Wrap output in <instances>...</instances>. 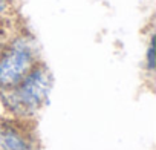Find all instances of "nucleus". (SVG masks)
Instances as JSON below:
<instances>
[{
    "label": "nucleus",
    "instance_id": "nucleus-1",
    "mask_svg": "<svg viewBox=\"0 0 156 150\" xmlns=\"http://www.w3.org/2000/svg\"><path fill=\"white\" fill-rule=\"evenodd\" d=\"M32 64V49L26 40L14 41L0 57V86L17 84Z\"/></svg>",
    "mask_w": 156,
    "mask_h": 150
},
{
    "label": "nucleus",
    "instance_id": "nucleus-2",
    "mask_svg": "<svg viewBox=\"0 0 156 150\" xmlns=\"http://www.w3.org/2000/svg\"><path fill=\"white\" fill-rule=\"evenodd\" d=\"M51 88L49 73L44 69H35L23 80L17 91V101L25 107H37L44 97L48 95Z\"/></svg>",
    "mask_w": 156,
    "mask_h": 150
},
{
    "label": "nucleus",
    "instance_id": "nucleus-3",
    "mask_svg": "<svg viewBox=\"0 0 156 150\" xmlns=\"http://www.w3.org/2000/svg\"><path fill=\"white\" fill-rule=\"evenodd\" d=\"M2 142L5 150H28L25 141L14 130H6L2 135Z\"/></svg>",
    "mask_w": 156,
    "mask_h": 150
},
{
    "label": "nucleus",
    "instance_id": "nucleus-4",
    "mask_svg": "<svg viewBox=\"0 0 156 150\" xmlns=\"http://www.w3.org/2000/svg\"><path fill=\"white\" fill-rule=\"evenodd\" d=\"M147 61H148V67L153 69V67H154V48H153V43H150V46H148Z\"/></svg>",
    "mask_w": 156,
    "mask_h": 150
},
{
    "label": "nucleus",
    "instance_id": "nucleus-5",
    "mask_svg": "<svg viewBox=\"0 0 156 150\" xmlns=\"http://www.w3.org/2000/svg\"><path fill=\"white\" fill-rule=\"evenodd\" d=\"M9 8V0H0V16L5 14Z\"/></svg>",
    "mask_w": 156,
    "mask_h": 150
},
{
    "label": "nucleus",
    "instance_id": "nucleus-6",
    "mask_svg": "<svg viewBox=\"0 0 156 150\" xmlns=\"http://www.w3.org/2000/svg\"><path fill=\"white\" fill-rule=\"evenodd\" d=\"M0 43H2V34H0Z\"/></svg>",
    "mask_w": 156,
    "mask_h": 150
}]
</instances>
